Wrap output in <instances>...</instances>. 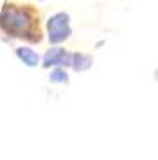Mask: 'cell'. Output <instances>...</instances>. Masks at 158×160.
Listing matches in <instances>:
<instances>
[{
    "label": "cell",
    "instance_id": "obj_3",
    "mask_svg": "<svg viewBox=\"0 0 158 160\" xmlns=\"http://www.w3.org/2000/svg\"><path fill=\"white\" fill-rule=\"evenodd\" d=\"M41 62L44 69H51V67H65L67 69V67H70V62H72V53L65 48L53 46L44 53Z\"/></svg>",
    "mask_w": 158,
    "mask_h": 160
},
{
    "label": "cell",
    "instance_id": "obj_5",
    "mask_svg": "<svg viewBox=\"0 0 158 160\" xmlns=\"http://www.w3.org/2000/svg\"><path fill=\"white\" fill-rule=\"evenodd\" d=\"M91 65H93V57H91V55L83 53V51H74V53H72V62H70V67H72L76 72L88 71Z\"/></svg>",
    "mask_w": 158,
    "mask_h": 160
},
{
    "label": "cell",
    "instance_id": "obj_4",
    "mask_svg": "<svg viewBox=\"0 0 158 160\" xmlns=\"http://www.w3.org/2000/svg\"><path fill=\"white\" fill-rule=\"evenodd\" d=\"M14 55L19 58V62H23L27 67H37L41 63V57L37 55V51H33L28 46H19L14 49Z\"/></svg>",
    "mask_w": 158,
    "mask_h": 160
},
{
    "label": "cell",
    "instance_id": "obj_2",
    "mask_svg": "<svg viewBox=\"0 0 158 160\" xmlns=\"http://www.w3.org/2000/svg\"><path fill=\"white\" fill-rule=\"evenodd\" d=\"M47 30V41L53 46L65 42L67 39L72 35V28H70V14L65 11H60L56 14L49 16L46 23Z\"/></svg>",
    "mask_w": 158,
    "mask_h": 160
},
{
    "label": "cell",
    "instance_id": "obj_6",
    "mask_svg": "<svg viewBox=\"0 0 158 160\" xmlns=\"http://www.w3.org/2000/svg\"><path fill=\"white\" fill-rule=\"evenodd\" d=\"M49 81L51 83H58V85H69V74H67L65 67H53V71L49 72Z\"/></svg>",
    "mask_w": 158,
    "mask_h": 160
},
{
    "label": "cell",
    "instance_id": "obj_1",
    "mask_svg": "<svg viewBox=\"0 0 158 160\" xmlns=\"http://www.w3.org/2000/svg\"><path fill=\"white\" fill-rule=\"evenodd\" d=\"M0 32L7 39H19L28 44H41V12L32 4L5 2L0 11Z\"/></svg>",
    "mask_w": 158,
    "mask_h": 160
}]
</instances>
